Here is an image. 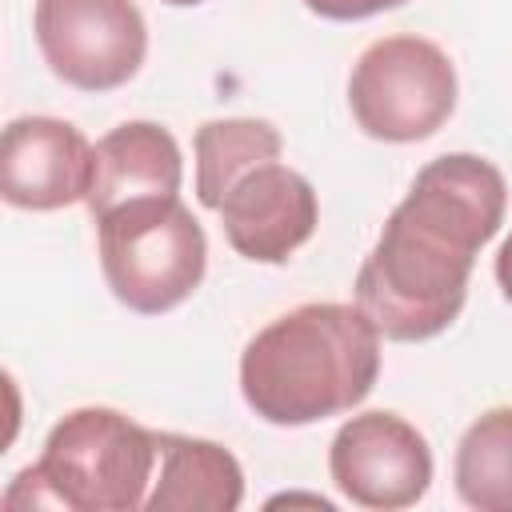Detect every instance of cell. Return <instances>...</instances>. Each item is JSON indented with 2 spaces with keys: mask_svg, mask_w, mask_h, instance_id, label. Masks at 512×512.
Returning a JSON list of instances; mask_svg holds the SVG:
<instances>
[{
  "mask_svg": "<svg viewBox=\"0 0 512 512\" xmlns=\"http://www.w3.org/2000/svg\"><path fill=\"white\" fill-rule=\"evenodd\" d=\"M380 376V332L360 304L316 300L264 324L240 356L244 404L280 428L352 412Z\"/></svg>",
  "mask_w": 512,
  "mask_h": 512,
  "instance_id": "7a4b0ae2",
  "label": "cell"
},
{
  "mask_svg": "<svg viewBox=\"0 0 512 512\" xmlns=\"http://www.w3.org/2000/svg\"><path fill=\"white\" fill-rule=\"evenodd\" d=\"M180 176H184V160H180V144L172 140V132L152 120H128L96 140L92 188L84 204L92 220H100L112 208H124L132 200L176 196Z\"/></svg>",
  "mask_w": 512,
  "mask_h": 512,
  "instance_id": "30bf717a",
  "label": "cell"
},
{
  "mask_svg": "<svg viewBox=\"0 0 512 512\" xmlns=\"http://www.w3.org/2000/svg\"><path fill=\"white\" fill-rule=\"evenodd\" d=\"M304 4H308V12H316L324 20H364V16L400 8L408 0H304Z\"/></svg>",
  "mask_w": 512,
  "mask_h": 512,
  "instance_id": "5bb4252c",
  "label": "cell"
},
{
  "mask_svg": "<svg viewBox=\"0 0 512 512\" xmlns=\"http://www.w3.org/2000/svg\"><path fill=\"white\" fill-rule=\"evenodd\" d=\"M452 480L468 508L512 512V408H488L468 424L456 444Z\"/></svg>",
  "mask_w": 512,
  "mask_h": 512,
  "instance_id": "4fadbf2b",
  "label": "cell"
},
{
  "mask_svg": "<svg viewBox=\"0 0 512 512\" xmlns=\"http://www.w3.org/2000/svg\"><path fill=\"white\" fill-rule=\"evenodd\" d=\"M32 28L44 64L80 92L128 84L148 52V28L132 0H36Z\"/></svg>",
  "mask_w": 512,
  "mask_h": 512,
  "instance_id": "8992f818",
  "label": "cell"
},
{
  "mask_svg": "<svg viewBox=\"0 0 512 512\" xmlns=\"http://www.w3.org/2000/svg\"><path fill=\"white\" fill-rule=\"evenodd\" d=\"M164 4H180V8H192V4H200V0H164Z\"/></svg>",
  "mask_w": 512,
  "mask_h": 512,
  "instance_id": "2e32d148",
  "label": "cell"
},
{
  "mask_svg": "<svg viewBox=\"0 0 512 512\" xmlns=\"http://www.w3.org/2000/svg\"><path fill=\"white\" fill-rule=\"evenodd\" d=\"M348 104L372 140L412 144L452 116L456 68L424 36H384L360 52L348 76Z\"/></svg>",
  "mask_w": 512,
  "mask_h": 512,
  "instance_id": "5b68a950",
  "label": "cell"
},
{
  "mask_svg": "<svg viewBox=\"0 0 512 512\" xmlns=\"http://www.w3.org/2000/svg\"><path fill=\"white\" fill-rule=\"evenodd\" d=\"M508 184L472 152L424 164L356 272V304L380 336H440L464 308L476 252L500 232Z\"/></svg>",
  "mask_w": 512,
  "mask_h": 512,
  "instance_id": "6da1fadb",
  "label": "cell"
},
{
  "mask_svg": "<svg viewBox=\"0 0 512 512\" xmlns=\"http://www.w3.org/2000/svg\"><path fill=\"white\" fill-rule=\"evenodd\" d=\"M220 224L228 244L256 264H284L312 232H316V188L284 168L280 160H264L248 168L220 200Z\"/></svg>",
  "mask_w": 512,
  "mask_h": 512,
  "instance_id": "9c48e42d",
  "label": "cell"
},
{
  "mask_svg": "<svg viewBox=\"0 0 512 512\" xmlns=\"http://www.w3.org/2000/svg\"><path fill=\"white\" fill-rule=\"evenodd\" d=\"M160 464L156 432L116 408H76L44 440L4 492V508H64V512H136L144 508Z\"/></svg>",
  "mask_w": 512,
  "mask_h": 512,
  "instance_id": "3957f363",
  "label": "cell"
},
{
  "mask_svg": "<svg viewBox=\"0 0 512 512\" xmlns=\"http://www.w3.org/2000/svg\"><path fill=\"white\" fill-rule=\"evenodd\" d=\"M92 144L56 116H20L0 136V196L12 208L52 212L88 200Z\"/></svg>",
  "mask_w": 512,
  "mask_h": 512,
  "instance_id": "ba28073f",
  "label": "cell"
},
{
  "mask_svg": "<svg viewBox=\"0 0 512 512\" xmlns=\"http://www.w3.org/2000/svg\"><path fill=\"white\" fill-rule=\"evenodd\" d=\"M160 464L152 492L144 500L148 512H232L244 500V472L240 460L200 436L156 432Z\"/></svg>",
  "mask_w": 512,
  "mask_h": 512,
  "instance_id": "8fae6325",
  "label": "cell"
},
{
  "mask_svg": "<svg viewBox=\"0 0 512 512\" xmlns=\"http://www.w3.org/2000/svg\"><path fill=\"white\" fill-rule=\"evenodd\" d=\"M328 472L336 488L376 512L412 508L432 484L428 440L396 412H360L340 424L328 448Z\"/></svg>",
  "mask_w": 512,
  "mask_h": 512,
  "instance_id": "52a82bcc",
  "label": "cell"
},
{
  "mask_svg": "<svg viewBox=\"0 0 512 512\" xmlns=\"http://www.w3.org/2000/svg\"><path fill=\"white\" fill-rule=\"evenodd\" d=\"M496 284H500L504 300L512 304V232H508V240H504L500 252H496Z\"/></svg>",
  "mask_w": 512,
  "mask_h": 512,
  "instance_id": "9a60e30c",
  "label": "cell"
},
{
  "mask_svg": "<svg viewBox=\"0 0 512 512\" xmlns=\"http://www.w3.org/2000/svg\"><path fill=\"white\" fill-rule=\"evenodd\" d=\"M96 244L112 296L140 316H160L184 304L204 280L208 240L180 196L112 208L96 220Z\"/></svg>",
  "mask_w": 512,
  "mask_h": 512,
  "instance_id": "277c9868",
  "label": "cell"
},
{
  "mask_svg": "<svg viewBox=\"0 0 512 512\" xmlns=\"http://www.w3.org/2000/svg\"><path fill=\"white\" fill-rule=\"evenodd\" d=\"M284 140L268 120L228 116L196 128V200L204 208H220L224 192L256 164L280 160Z\"/></svg>",
  "mask_w": 512,
  "mask_h": 512,
  "instance_id": "7c38bea8",
  "label": "cell"
}]
</instances>
